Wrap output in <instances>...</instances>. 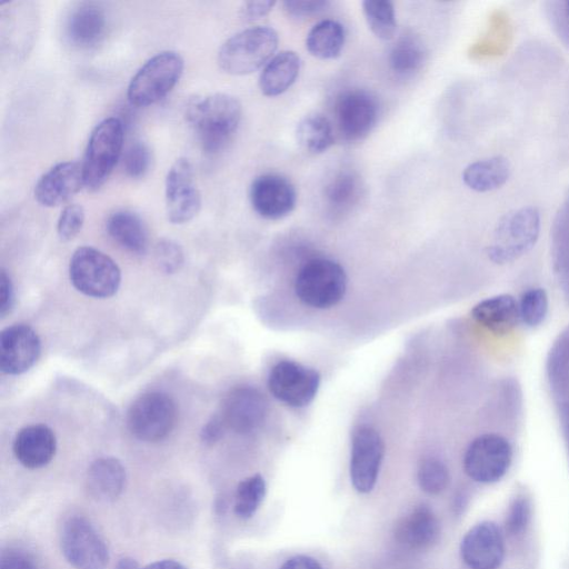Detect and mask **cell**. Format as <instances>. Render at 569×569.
I'll return each mask as SVG.
<instances>
[{"mask_svg": "<svg viewBox=\"0 0 569 569\" xmlns=\"http://www.w3.org/2000/svg\"><path fill=\"white\" fill-rule=\"evenodd\" d=\"M63 31L72 47L81 50L93 49L107 36V13L98 3L80 2L68 12Z\"/></svg>", "mask_w": 569, "mask_h": 569, "instance_id": "obj_19", "label": "cell"}, {"mask_svg": "<svg viewBox=\"0 0 569 569\" xmlns=\"http://www.w3.org/2000/svg\"><path fill=\"white\" fill-rule=\"evenodd\" d=\"M510 171L508 159L495 156L468 164L462 171V180L473 191L488 192L503 186Z\"/></svg>", "mask_w": 569, "mask_h": 569, "instance_id": "obj_27", "label": "cell"}, {"mask_svg": "<svg viewBox=\"0 0 569 569\" xmlns=\"http://www.w3.org/2000/svg\"><path fill=\"white\" fill-rule=\"evenodd\" d=\"M385 445L379 432L368 426L357 428L352 435L350 479L358 492H370L379 475Z\"/></svg>", "mask_w": 569, "mask_h": 569, "instance_id": "obj_14", "label": "cell"}, {"mask_svg": "<svg viewBox=\"0 0 569 569\" xmlns=\"http://www.w3.org/2000/svg\"><path fill=\"white\" fill-rule=\"evenodd\" d=\"M252 209L261 218L279 220L290 214L297 203V191L284 176L267 172L258 176L249 188Z\"/></svg>", "mask_w": 569, "mask_h": 569, "instance_id": "obj_15", "label": "cell"}, {"mask_svg": "<svg viewBox=\"0 0 569 569\" xmlns=\"http://www.w3.org/2000/svg\"><path fill=\"white\" fill-rule=\"evenodd\" d=\"M346 289L347 276L343 268L327 258H315L306 262L295 281L299 300L318 309L337 305L343 298Z\"/></svg>", "mask_w": 569, "mask_h": 569, "instance_id": "obj_5", "label": "cell"}, {"mask_svg": "<svg viewBox=\"0 0 569 569\" xmlns=\"http://www.w3.org/2000/svg\"><path fill=\"white\" fill-rule=\"evenodd\" d=\"M280 569H322V567L316 559L300 555L288 559Z\"/></svg>", "mask_w": 569, "mask_h": 569, "instance_id": "obj_45", "label": "cell"}, {"mask_svg": "<svg viewBox=\"0 0 569 569\" xmlns=\"http://www.w3.org/2000/svg\"><path fill=\"white\" fill-rule=\"evenodd\" d=\"M84 186L82 164L62 161L46 171L33 190L37 202L53 208L67 202Z\"/></svg>", "mask_w": 569, "mask_h": 569, "instance_id": "obj_20", "label": "cell"}, {"mask_svg": "<svg viewBox=\"0 0 569 569\" xmlns=\"http://www.w3.org/2000/svg\"><path fill=\"white\" fill-rule=\"evenodd\" d=\"M266 495V482L262 476L253 475L239 482L233 511L241 519L251 518L260 507Z\"/></svg>", "mask_w": 569, "mask_h": 569, "instance_id": "obj_33", "label": "cell"}, {"mask_svg": "<svg viewBox=\"0 0 569 569\" xmlns=\"http://www.w3.org/2000/svg\"><path fill=\"white\" fill-rule=\"evenodd\" d=\"M427 58V50L420 38L407 33L397 39L390 49L389 67L398 77L407 78L418 72Z\"/></svg>", "mask_w": 569, "mask_h": 569, "instance_id": "obj_29", "label": "cell"}, {"mask_svg": "<svg viewBox=\"0 0 569 569\" xmlns=\"http://www.w3.org/2000/svg\"><path fill=\"white\" fill-rule=\"evenodd\" d=\"M17 460L28 469L47 466L54 457L57 439L54 432L46 425H31L22 428L13 441Z\"/></svg>", "mask_w": 569, "mask_h": 569, "instance_id": "obj_21", "label": "cell"}, {"mask_svg": "<svg viewBox=\"0 0 569 569\" xmlns=\"http://www.w3.org/2000/svg\"><path fill=\"white\" fill-rule=\"evenodd\" d=\"M512 461V447L498 433H483L475 438L463 456V469L469 478L481 483L500 480Z\"/></svg>", "mask_w": 569, "mask_h": 569, "instance_id": "obj_10", "label": "cell"}, {"mask_svg": "<svg viewBox=\"0 0 569 569\" xmlns=\"http://www.w3.org/2000/svg\"><path fill=\"white\" fill-rule=\"evenodd\" d=\"M460 555L470 569H498L505 558V540L492 521L470 528L461 540Z\"/></svg>", "mask_w": 569, "mask_h": 569, "instance_id": "obj_16", "label": "cell"}, {"mask_svg": "<svg viewBox=\"0 0 569 569\" xmlns=\"http://www.w3.org/2000/svg\"><path fill=\"white\" fill-rule=\"evenodd\" d=\"M531 519V502L525 495H517L510 502L505 520L506 531L511 536L526 531Z\"/></svg>", "mask_w": 569, "mask_h": 569, "instance_id": "obj_37", "label": "cell"}, {"mask_svg": "<svg viewBox=\"0 0 569 569\" xmlns=\"http://www.w3.org/2000/svg\"><path fill=\"white\" fill-rule=\"evenodd\" d=\"M152 154L150 148L142 141L132 142L123 154V170L132 179L144 177L150 170Z\"/></svg>", "mask_w": 569, "mask_h": 569, "instance_id": "obj_36", "label": "cell"}, {"mask_svg": "<svg viewBox=\"0 0 569 569\" xmlns=\"http://www.w3.org/2000/svg\"><path fill=\"white\" fill-rule=\"evenodd\" d=\"M69 276L77 290L93 298H108L119 289L121 272L118 264L102 251L83 246L72 254Z\"/></svg>", "mask_w": 569, "mask_h": 569, "instance_id": "obj_7", "label": "cell"}, {"mask_svg": "<svg viewBox=\"0 0 569 569\" xmlns=\"http://www.w3.org/2000/svg\"><path fill=\"white\" fill-rule=\"evenodd\" d=\"M346 42L343 24L325 19L316 23L307 33L306 49L318 59L330 60L340 56Z\"/></svg>", "mask_w": 569, "mask_h": 569, "instance_id": "obj_28", "label": "cell"}, {"mask_svg": "<svg viewBox=\"0 0 569 569\" xmlns=\"http://www.w3.org/2000/svg\"><path fill=\"white\" fill-rule=\"evenodd\" d=\"M166 213L171 223L192 220L201 208V194L193 182V168L187 158L177 159L164 181Z\"/></svg>", "mask_w": 569, "mask_h": 569, "instance_id": "obj_13", "label": "cell"}, {"mask_svg": "<svg viewBox=\"0 0 569 569\" xmlns=\"http://www.w3.org/2000/svg\"><path fill=\"white\" fill-rule=\"evenodd\" d=\"M14 302V291L10 277L4 270L0 276V315L4 317L10 312Z\"/></svg>", "mask_w": 569, "mask_h": 569, "instance_id": "obj_43", "label": "cell"}, {"mask_svg": "<svg viewBox=\"0 0 569 569\" xmlns=\"http://www.w3.org/2000/svg\"><path fill=\"white\" fill-rule=\"evenodd\" d=\"M301 69L300 57L291 50L274 54L259 76L260 91L267 97L286 92L297 80Z\"/></svg>", "mask_w": 569, "mask_h": 569, "instance_id": "obj_25", "label": "cell"}, {"mask_svg": "<svg viewBox=\"0 0 569 569\" xmlns=\"http://www.w3.org/2000/svg\"><path fill=\"white\" fill-rule=\"evenodd\" d=\"M226 425L221 416L212 417L202 428L200 437L203 443L213 445L223 436Z\"/></svg>", "mask_w": 569, "mask_h": 569, "instance_id": "obj_44", "label": "cell"}, {"mask_svg": "<svg viewBox=\"0 0 569 569\" xmlns=\"http://www.w3.org/2000/svg\"><path fill=\"white\" fill-rule=\"evenodd\" d=\"M126 478V469L117 458L101 457L88 468L86 490L96 501L111 502L122 493Z\"/></svg>", "mask_w": 569, "mask_h": 569, "instance_id": "obj_24", "label": "cell"}, {"mask_svg": "<svg viewBox=\"0 0 569 569\" xmlns=\"http://www.w3.org/2000/svg\"><path fill=\"white\" fill-rule=\"evenodd\" d=\"M282 4L289 17L306 20L326 10L329 2L323 0H287Z\"/></svg>", "mask_w": 569, "mask_h": 569, "instance_id": "obj_40", "label": "cell"}, {"mask_svg": "<svg viewBox=\"0 0 569 569\" xmlns=\"http://www.w3.org/2000/svg\"><path fill=\"white\" fill-rule=\"evenodd\" d=\"M539 233L537 208L522 207L509 211L497 222L487 256L496 264L513 262L535 247Z\"/></svg>", "mask_w": 569, "mask_h": 569, "instance_id": "obj_3", "label": "cell"}, {"mask_svg": "<svg viewBox=\"0 0 569 569\" xmlns=\"http://www.w3.org/2000/svg\"><path fill=\"white\" fill-rule=\"evenodd\" d=\"M187 120L203 151L216 153L227 147L241 120V104L227 93H213L189 103Z\"/></svg>", "mask_w": 569, "mask_h": 569, "instance_id": "obj_1", "label": "cell"}, {"mask_svg": "<svg viewBox=\"0 0 569 569\" xmlns=\"http://www.w3.org/2000/svg\"><path fill=\"white\" fill-rule=\"evenodd\" d=\"M417 479L421 490L429 495H438L449 483V471L439 459L426 458L418 467Z\"/></svg>", "mask_w": 569, "mask_h": 569, "instance_id": "obj_35", "label": "cell"}, {"mask_svg": "<svg viewBox=\"0 0 569 569\" xmlns=\"http://www.w3.org/2000/svg\"><path fill=\"white\" fill-rule=\"evenodd\" d=\"M361 192L358 176L349 170L337 172L325 188V198L328 207L335 211H343L355 206Z\"/></svg>", "mask_w": 569, "mask_h": 569, "instance_id": "obj_31", "label": "cell"}, {"mask_svg": "<svg viewBox=\"0 0 569 569\" xmlns=\"http://www.w3.org/2000/svg\"><path fill=\"white\" fill-rule=\"evenodd\" d=\"M0 569H38V567L30 553L10 548L1 555Z\"/></svg>", "mask_w": 569, "mask_h": 569, "instance_id": "obj_41", "label": "cell"}, {"mask_svg": "<svg viewBox=\"0 0 569 569\" xmlns=\"http://www.w3.org/2000/svg\"><path fill=\"white\" fill-rule=\"evenodd\" d=\"M156 261L166 273L177 272L184 260L182 248L171 239H161L154 250Z\"/></svg>", "mask_w": 569, "mask_h": 569, "instance_id": "obj_39", "label": "cell"}, {"mask_svg": "<svg viewBox=\"0 0 569 569\" xmlns=\"http://www.w3.org/2000/svg\"><path fill=\"white\" fill-rule=\"evenodd\" d=\"M520 320L530 328L540 326L547 318L549 299L540 287L526 290L518 302Z\"/></svg>", "mask_w": 569, "mask_h": 569, "instance_id": "obj_34", "label": "cell"}, {"mask_svg": "<svg viewBox=\"0 0 569 569\" xmlns=\"http://www.w3.org/2000/svg\"><path fill=\"white\" fill-rule=\"evenodd\" d=\"M184 62L174 51H161L147 60L131 78L127 97L136 107H147L163 99L178 83Z\"/></svg>", "mask_w": 569, "mask_h": 569, "instance_id": "obj_4", "label": "cell"}, {"mask_svg": "<svg viewBox=\"0 0 569 569\" xmlns=\"http://www.w3.org/2000/svg\"><path fill=\"white\" fill-rule=\"evenodd\" d=\"M320 386V375L291 360H281L270 370L268 388L279 401L293 408L309 405L316 397Z\"/></svg>", "mask_w": 569, "mask_h": 569, "instance_id": "obj_11", "label": "cell"}, {"mask_svg": "<svg viewBox=\"0 0 569 569\" xmlns=\"http://www.w3.org/2000/svg\"><path fill=\"white\" fill-rule=\"evenodd\" d=\"M114 569H140L139 563L132 558H122L118 561Z\"/></svg>", "mask_w": 569, "mask_h": 569, "instance_id": "obj_47", "label": "cell"}, {"mask_svg": "<svg viewBox=\"0 0 569 569\" xmlns=\"http://www.w3.org/2000/svg\"><path fill=\"white\" fill-rule=\"evenodd\" d=\"M123 147V126L116 117L100 121L91 131L82 162L84 187L98 190L111 174Z\"/></svg>", "mask_w": 569, "mask_h": 569, "instance_id": "obj_6", "label": "cell"}, {"mask_svg": "<svg viewBox=\"0 0 569 569\" xmlns=\"http://www.w3.org/2000/svg\"><path fill=\"white\" fill-rule=\"evenodd\" d=\"M274 1H247L240 9L241 18L244 21H256L266 17L274 7Z\"/></svg>", "mask_w": 569, "mask_h": 569, "instance_id": "obj_42", "label": "cell"}, {"mask_svg": "<svg viewBox=\"0 0 569 569\" xmlns=\"http://www.w3.org/2000/svg\"><path fill=\"white\" fill-rule=\"evenodd\" d=\"M60 548L76 569H104L109 561L106 541L90 520L80 515H73L62 523Z\"/></svg>", "mask_w": 569, "mask_h": 569, "instance_id": "obj_8", "label": "cell"}, {"mask_svg": "<svg viewBox=\"0 0 569 569\" xmlns=\"http://www.w3.org/2000/svg\"><path fill=\"white\" fill-rule=\"evenodd\" d=\"M84 209L78 203L66 206L57 222V232L61 240L69 241L73 239L82 229L84 223Z\"/></svg>", "mask_w": 569, "mask_h": 569, "instance_id": "obj_38", "label": "cell"}, {"mask_svg": "<svg viewBox=\"0 0 569 569\" xmlns=\"http://www.w3.org/2000/svg\"><path fill=\"white\" fill-rule=\"evenodd\" d=\"M376 97L363 89L347 90L337 98L335 120L339 134L349 142L366 138L379 117Z\"/></svg>", "mask_w": 569, "mask_h": 569, "instance_id": "obj_12", "label": "cell"}, {"mask_svg": "<svg viewBox=\"0 0 569 569\" xmlns=\"http://www.w3.org/2000/svg\"><path fill=\"white\" fill-rule=\"evenodd\" d=\"M268 403L256 388L242 386L232 389L223 400L221 418L227 428L237 433H249L264 421Z\"/></svg>", "mask_w": 569, "mask_h": 569, "instance_id": "obj_17", "label": "cell"}, {"mask_svg": "<svg viewBox=\"0 0 569 569\" xmlns=\"http://www.w3.org/2000/svg\"><path fill=\"white\" fill-rule=\"evenodd\" d=\"M473 320L495 336L511 332L520 320L518 301L500 293L479 301L471 309Z\"/></svg>", "mask_w": 569, "mask_h": 569, "instance_id": "obj_23", "label": "cell"}, {"mask_svg": "<svg viewBox=\"0 0 569 569\" xmlns=\"http://www.w3.org/2000/svg\"><path fill=\"white\" fill-rule=\"evenodd\" d=\"M142 569H188V568L176 560L164 559V560H159V561L149 563Z\"/></svg>", "mask_w": 569, "mask_h": 569, "instance_id": "obj_46", "label": "cell"}, {"mask_svg": "<svg viewBox=\"0 0 569 569\" xmlns=\"http://www.w3.org/2000/svg\"><path fill=\"white\" fill-rule=\"evenodd\" d=\"M299 146L310 153L327 151L335 141L331 121L321 113H310L303 117L296 130Z\"/></svg>", "mask_w": 569, "mask_h": 569, "instance_id": "obj_30", "label": "cell"}, {"mask_svg": "<svg viewBox=\"0 0 569 569\" xmlns=\"http://www.w3.org/2000/svg\"><path fill=\"white\" fill-rule=\"evenodd\" d=\"M440 523L432 510L419 506L403 516L395 529V537L400 545L411 550H426L439 539Z\"/></svg>", "mask_w": 569, "mask_h": 569, "instance_id": "obj_22", "label": "cell"}, {"mask_svg": "<svg viewBox=\"0 0 569 569\" xmlns=\"http://www.w3.org/2000/svg\"><path fill=\"white\" fill-rule=\"evenodd\" d=\"M109 236L131 253L142 254L148 248V230L142 219L130 210L112 212L106 223Z\"/></svg>", "mask_w": 569, "mask_h": 569, "instance_id": "obj_26", "label": "cell"}, {"mask_svg": "<svg viewBox=\"0 0 569 569\" xmlns=\"http://www.w3.org/2000/svg\"><path fill=\"white\" fill-rule=\"evenodd\" d=\"M176 420V403L162 392H148L137 398L127 417L130 432L146 442L164 439L173 429Z\"/></svg>", "mask_w": 569, "mask_h": 569, "instance_id": "obj_9", "label": "cell"}, {"mask_svg": "<svg viewBox=\"0 0 569 569\" xmlns=\"http://www.w3.org/2000/svg\"><path fill=\"white\" fill-rule=\"evenodd\" d=\"M565 6H566V9H565L566 10V14H567V17L569 19V1H566Z\"/></svg>", "mask_w": 569, "mask_h": 569, "instance_id": "obj_48", "label": "cell"}, {"mask_svg": "<svg viewBox=\"0 0 569 569\" xmlns=\"http://www.w3.org/2000/svg\"><path fill=\"white\" fill-rule=\"evenodd\" d=\"M279 37L266 26L244 29L220 47L217 61L221 70L232 76H246L266 66L274 56Z\"/></svg>", "mask_w": 569, "mask_h": 569, "instance_id": "obj_2", "label": "cell"}, {"mask_svg": "<svg viewBox=\"0 0 569 569\" xmlns=\"http://www.w3.org/2000/svg\"><path fill=\"white\" fill-rule=\"evenodd\" d=\"M568 440H569V425H568Z\"/></svg>", "mask_w": 569, "mask_h": 569, "instance_id": "obj_49", "label": "cell"}, {"mask_svg": "<svg viewBox=\"0 0 569 569\" xmlns=\"http://www.w3.org/2000/svg\"><path fill=\"white\" fill-rule=\"evenodd\" d=\"M361 4L371 32L381 40L393 39L397 31L393 3L388 0H366Z\"/></svg>", "mask_w": 569, "mask_h": 569, "instance_id": "obj_32", "label": "cell"}, {"mask_svg": "<svg viewBox=\"0 0 569 569\" xmlns=\"http://www.w3.org/2000/svg\"><path fill=\"white\" fill-rule=\"evenodd\" d=\"M41 343L37 332L27 325H13L0 336V369L7 375L29 370L40 356Z\"/></svg>", "mask_w": 569, "mask_h": 569, "instance_id": "obj_18", "label": "cell"}]
</instances>
